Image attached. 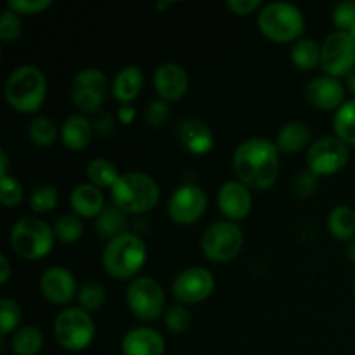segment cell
<instances>
[{
  "label": "cell",
  "mask_w": 355,
  "mask_h": 355,
  "mask_svg": "<svg viewBox=\"0 0 355 355\" xmlns=\"http://www.w3.org/2000/svg\"><path fill=\"white\" fill-rule=\"evenodd\" d=\"M113 205L125 214H148L158 205L159 187L153 177L141 172H128L111 187Z\"/></svg>",
  "instance_id": "obj_2"
},
{
  "label": "cell",
  "mask_w": 355,
  "mask_h": 355,
  "mask_svg": "<svg viewBox=\"0 0 355 355\" xmlns=\"http://www.w3.org/2000/svg\"><path fill=\"white\" fill-rule=\"evenodd\" d=\"M127 304L135 318L153 321L165 311V293L151 277H137L128 284Z\"/></svg>",
  "instance_id": "obj_9"
},
{
  "label": "cell",
  "mask_w": 355,
  "mask_h": 355,
  "mask_svg": "<svg viewBox=\"0 0 355 355\" xmlns=\"http://www.w3.org/2000/svg\"><path fill=\"white\" fill-rule=\"evenodd\" d=\"M7 168H9V162H7L6 151H0V177L7 175Z\"/></svg>",
  "instance_id": "obj_47"
},
{
  "label": "cell",
  "mask_w": 355,
  "mask_h": 355,
  "mask_svg": "<svg viewBox=\"0 0 355 355\" xmlns=\"http://www.w3.org/2000/svg\"><path fill=\"white\" fill-rule=\"evenodd\" d=\"M321 51V66L328 76L338 78L355 68V38L347 31L328 35Z\"/></svg>",
  "instance_id": "obj_10"
},
{
  "label": "cell",
  "mask_w": 355,
  "mask_h": 355,
  "mask_svg": "<svg viewBox=\"0 0 355 355\" xmlns=\"http://www.w3.org/2000/svg\"><path fill=\"white\" fill-rule=\"evenodd\" d=\"M347 83H349L350 92H352L354 96H355V68L349 73V75H347Z\"/></svg>",
  "instance_id": "obj_48"
},
{
  "label": "cell",
  "mask_w": 355,
  "mask_h": 355,
  "mask_svg": "<svg viewBox=\"0 0 355 355\" xmlns=\"http://www.w3.org/2000/svg\"><path fill=\"white\" fill-rule=\"evenodd\" d=\"M259 28L269 40L291 42L304 33L305 19L298 7L288 2H270L259 14Z\"/></svg>",
  "instance_id": "obj_5"
},
{
  "label": "cell",
  "mask_w": 355,
  "mask_h": 355,
  "mask_svg": "<svg viewBox=\"0 0 355 355\" xmlns=\"http://www.w3.org/2000/svg\"><path fill=\"white\" fill-rule=\"evenodd\" d=\"M262 6L260 0H229L227 7L232 12L239 14V16H246V14L253 12L255 9Z\"/></svg>",
  "instance_id": "obj_44"
},
{
  "label": "cell",
  "mask_w": 355,
  "mask_h": 355,
  "mask_svg": "<svg viewBox=\"0 0 355 355\" xmlns=\"http://www.w3.org/2000/svg\"><path fill=\"white\" fill-rule=\"evenodd\" d=\"M125 222H127L125 211H121L116 205H110V207H104V210L97 215L94 227L103 238L113 239L125 232Z\"/></svg>",
  "instance_id": "obj_25"
},
{
  "label": "cell",
  "mask_w": 355,
  "mask_h": 355,
  "mask_svg": "<svg viewBox=\"0 0 355 355\" xmlns=\"http://www.w3.org/2000/svg\"><path fill=\"white\" fill-rule=\"evenodd\" d=\"M321 54L322 51L319 49L318 42L312 40V38H300L298 42H295L293 49H291L293 62L305 71L315 68L321 62Z\"/></svg>",
  "instance_id": "obj_28"
},
{
  "label": "cell",
  "mask_w": 355,
  "mask_h": 355,
  "mask_svg": "<svg viewBox=\"0 0 355 355\" xmlns=\"http://www.w3.org/2000/svg\"><path fill=\"white\" fill-rule=\"evenodd\" d=\"M243 246V231L234 222H214L201 238L203 253L214 262H229Z\"/></svg>",
  "instance_id": "obj_8"
},
{
  "label": "cell",
  "mask_w": 355,
  "mask_h": 355,
  "mask_svg": "<svg viewBox=\"0 0 355 355\" xmlns=\"http://www.w3.org/2000/svg\"><path fill=\"white\" fill-rule=\"evenodd\" d=\"M44 345V335L35 326H24L14 333L10 340V350L16 355H35Z\"/></svg>",
  "instance_id": "obj_27"
},
{
  "label": "cell",
  "mask_w": 355,
  "mask_h": 355,
  "mask_svg": "<svg viewBox=\"0 0 355 355\" xmlns=\"http://www.w3.org/2000/svg\"><path fill=\"white\" fill-rule=\"evenodd\" d=\"M331 17L333 23L336 24V28H340V31L352 33L355 30V2H352V0L340 2L338 6L333 9Z\"/></svg>",
  "instance_id": "obj_36"
},
{
  "label": "cell",
  "mask_w": 355,
  "mask_h": 355,
  "mask_svg": "<svg viewBox=\"0 0 355 355\" xmlns=\"http://www.w3.org/2000/svg\"><path fill=\"white\" fill-rule=\"evenodd\" d=\"M87 177L97 187H113L114 182L120 179V173L114 163L104 158H96L87 166Z\"/></svg>",
  "instance_id": "obj_30"
},
{
  "label": "cell",
  "mask_w": 355,
  "mask_h": 355,
  "mask_svg": "<svg viewBox=\"0 0 355 355\" xmlns=\"http://www.w3.org/2000/svg\"><path fill=\"white\" fill-rule=\"evenodd\" d=\"M328 229L336 239H350L355 234V210L345 205L333 208L328 215Z\"/></svg>",
  "instance_id": "obj_26"
},
{
  "label": "cell",
  "mask_w": 355,
  "mask_h": 355,
  "mask_svg": "<svg viewBox=\"0 0 355 355\" xmlns=\"http://www.w3.org/2000/svg\"><path fill=\"white\" fill-rule=\"evenodd\" d=\"M47 80L37 66L23 64L14 69L6 82V99L19 113H35L44 104Z\"/></svg>",
  "instance_id": "obj_3"
},
{
  "label": "cell",
  "mask_w": 355,
  "mask_h": 355,
  "mask_svg": "<svg viewBox=\"0 0 355 355\" xmlns=\"http://www.w3.org/2000/svg\"><path fill=\"white\" fill-rule=\"evenodd\" d=\"M134 116L135 111L130 104H123V106L120 107V120L123 121V123H130V121L134 120Z\"/></svg>",
  "instance_id": "obj_45"
},
{
  "label": "cell",
  "mask_w": 355,
  "mask_h": 355,
  "mask_svg": "<svg viewBox=\"0 0 355 355\" xmlns=\"http://www.w3.org/2000/svg\"><path fill=\"white\" fill-rule=\"evenodd\" d=\"M347 257H349L350 262L355 263V241L350 243L349 248H347Z\"/></svg>",
  "instance_id": "obj_49"
},
{
  "label": "cell",
  "mask_w": 355,
  "mask_h": 355,
  "mask_svg": "<svg viewBox=\"0 0 355 355\" xmlns=\"http://www.w3.org/2000/svg\"><path fill=\"white\" fill-rule=\"evenodd\" d=\"M94 127H96V130L99 132L101 135L110 134L114 128V118L111 116V113H107V111L99 110L96 113V118H94Z\"/></svg>",
  "instance_id": "obj_43"
},
{
  "label": "cell",
  "mask_w": 355,
  "mask_h": 355,
  "mask_svg": "<svg viewBox=\"0 0 355 355\" xmlns=\"http://www.w3.org/2000/svg\"><path fill=\"white\" fill-rule=\"evenodd\" d=\"M92 123H90L83 114H71V116L66 118V121L62 123V142H64L66 148L71 149V151H80V149L87 148L90 139H92Z\"/></svg>",
  "instance_id": "obj_22"
},
{
  "label": "cell",
  "mask_w": 355,
  "mask_h": 355,
  "mask_svg": "<svg viewBox=\"0 0 355 355\" xmlns=\"http://www.w3.org/2000/svg\"><path fill=\"white\" fill-rule=\"evenodd\" d=\"M232 168L239 182L252 189H267L279 175V153L272 141L252 137L241 142L232 155Z\"/></svg>",
  "instance_id": "obj_1"
},
{
  "label": "cell",
  "mask_w": 355,
  "mask_h": 355,
  "mask_svg": "<svg viewBox=\"0 0 355 355\" xmlns=\"http://www.w3.org/2000/svg\"><path fill=\"white\" fill-rule=\"evenodd\" d=\"M83 222L78 215H62L58 218L54 225V234L59 241L73 243L82 236Z\"/></svg>",
  "instance_id": "obj_32"
},
{
  "label": "cell",
  "mask_w": 355,
  "mask_h": 355,
  "mask_svg": "<svg viewBox=\"0 0 355 355\" xmlns=\"http://www.w3.org/2000/svg\"><path fill=\"white\" fill-rule=\"evenodd\" d=\"M104 300H106V291H104L103 284L99 283L83 284L78 293L80 309H83L85 312H92L101 309L104 305Z\"/></svg>",
  "instance_id": "obj_33"
},
{
  "label": "cell",
  "mask_w": 355,
  "mask_h": 355,
  "mask_svg": "<svg viewBox=\"0 0 355 355\" xmlns=\"http://www.w3.org/2000/svg\"><path fill=\"white\" fill-rule=\"evenodd\" d=\"M54 238V231L44 220L23 217L10 231V246L23 259L37 260L51 253Z\"/></svg>",
  "instance_id": "obj_6"
},
{
  "label": "cell",
  "mask_w": 355,
  "mask_h": 355,
  "mask_svg": "<svg viewBox=\"0 0 355 355\" xmlns=\"http://www.w3.org/2000/svg\"><path fill=\"white\" fill-rule=\"evenodd\" d=\"M189 87L186 69L177 62H163L155 71V89L162 101H179Z\"/></svg>",
  "instance_id": "obj_15"
},
{
  "label": "cell",
  "mask_w": 355,
  "mask_h": 355,
  "mask_svg": "<svg viewBox=\"0 0 355 355\" xmlns=\"http://www.w3.org/2000/svg\"><path fill=\"white\" fill-rule=\"evenodd\" d=\"M69 205L80 217H97L104 210V196L94 184H80L73 189Z\"/></svg>",
  "instance_id": "obj_21"
},
{
  "label": "cell",
  "mask_w": 355,
  "mask_h": 355,
  "mask_svg": "<svg viewBox=\"0 0 355 355\" xmlns=\"http://www.w3.org/2000/svg\"><path fill=\"white\" fill-rule=\"evenodd\" d=\"M21 321V309L10 298L0 300V331L2 335H9Z\"/></svg>",
  "instance_id": "obj_35"
},
{
  "label": "cell",
  "mask_w": 355,
  "mask_h": 355,
  "mask_svg": "<svg viewBox=\"0 0 355 355\" xmlns=\"http://www.w3.org/2000/svg\"><path fill=\"white\" fill-rule=\"evenodd\" d=\"M96 324L89 312L80 307L64 309L54 321V336L61 347L78 352L92 343Z\"/></svg>",
  "instance_id": "obj_7"
},
{
  "label": "cell",
  "mask_w": 355,
  "mask_h": 355,
  "mask_svg": "<svg viewBox=\"0 0 355 355\" xmlns=\"http://www.w3.org/2000/svg\"><path fill=\"white\" fill-rule=\"evenodd\" d=\"M179 139L194 155H207L214 148V134L208 125L194 118L184 120L179 125Z\"/></svg>",
  "instance_id": "obj_20"
},
{
  "label": "cell",
  "mask_w": 355,
  "mask_h": 355,
  "mask_svg": "<svg viewBox=\"0 0 355 355\" xmlns=\"http://www.w3.org/2000/svg\"><path fill=\"white\" fill-rule=\"evenodd\" d=\"M218 208L222 214L232 220H241L252 210V194L248 187L239 180H229L218 191Z\"/></svg>",
  "instance_id": "obj_16"
},
{
  "label": "cell",
  "mask_w": 355,
  "mask_h": 355,
  "mask_svg": "<svg viewBox=\"0 0 355 355\" xmlns=\"http://www.w3.org/2000/svg\"><path fill=\"white\" fill-rule=\"evenodd\" d=\"M107 94V78L101 69L83 68L71 82V99L80 111L96 113Z\"/></svg>",
  "instance_id": "obj_11"
},
{
  "label": "cell",
  "mask_w": 355,
  "mask_h": 355,
  "mask_svg": "<svg viewBox=\"0 0 355 355\" xmlns=\"http://www.w3.org/2000/svg\"><path fill=\"white\" fill-rule=\"evenodd\" d=\"M51 6V0H9V9L17 14H38Z\"/></svg>",
  "instance_id": "obj_41"
},
{
  "label": "cell",
  "mask_w": 355,
  "mask_h": 355,
  "mask_svg": "<svg viewBox=\"0 0 355 355\" xmlns=\"http://www.w3.org/2000/svg\"><path fill=\"white\" fill-rule=\"evenodd\" d=\"M146 262V245L139 236L132 232H121L110 239L103 253V263L106 272L114 279L134 277Z\"/></svg>",
  "instance_id": "obj_4"
},
{
  "label": "cell",
  "mask_w": 355,
  "mask_h": 355,
  "mask_svg": "<svg viewBox=\"0 0 355 355\" xmlns=\"http://www.w3.org/2000/svg\"><path fill=\"white\" fill-rule=\"evenodd\" d=\"M23 200V186L14 177H0V201L6 207H16Z\"/></svg>",
  "instance_id": "obj_37"
},
{
  "label": "cell",
  "mask_w": 355,
  "mask_h": 355,
  "mask_svg": "<svg viewBox=\"0 0 355 355\" xmlns=\"http://www.w3.org/2000/svg\"><path fill=\"white\" fill-rule=\"evenodd\" d=\"M40 290L49 302L55 305H64L75 297V277L64 267H51L42 276Z\"/></svg>",
  "instance_id": "obj_17"
},
{
  "label": "cell",
  "mask_w": 355,
  "mask_h": 355,
  "mask_svg": "<svg viewBox=\"0 0 355 355\" xmlns=\"http://www.w3.org/2000/svg\"><path fill=\"white\" fill-rule=\"evenodd\" d=\"M309 139H311V130L307 125L302 121H290L281 128L276 146L283 153H298L309 144Z\"/></svg>",
  "instance_id": "obj_24"
},
{
  "label": "cell",
  "mask_w": 355,
  "mask_h": 355,
  "mask_svg": "<svg viewBox=\"0 0 355 355\" xmlns=\"http://www.w3.org/2000/svg\"><path fill=\"white\" fill-rule=\"evenodd\" d=\"M335 132L345 144L355 146V99L342 104L335 114Z\"/></svg>",
  "instance_id": "obj_29"
},
{
  "label": "cell",
  "mask_w": 355,
  "mask_h": 355,
  "mask_svg": "<svg viewBox=\"0 0 355 355\" xmlns=\"http://www.w3.org/2000/svg\"><path fill=\"white\" fill-rule=\"evenodd\" d=\"M121 352L123 355H163L165 340L156 329L135 328L125 335Z\"/></svg>",
  "instance_id": "obj_19"
},
{
  "label": "cell",
  "mask_w": 355,
  "mask_h": 355,
  "mask_svg": "<svg viewBox=\"0 0 355 355\" xmlns=\"http://www.w3.org/2000/svg\"><path fill=\"white\" fill-rule=\"evenodd\" d=\"M318 189V175L312 172H302L291 182V191L297 198H309Z\"/></svg>",
  "instance_id": "obj_40"
},
{
  "label": "cell",
  "mask_w": 355,
  "mask_h": 355,
  "mask_svg": "<svg viewBox=\"0 0 355 355\" xmlns=\"http://www.w3.org/2000/svg\"><path fill=\"white\" fill-rule=\"evenodd\" d=\"M305 97L311 104L321 110H333L340 106L345 97V89L342 82L333 76H319L314 78L305 89Z\"/></svg>",
  "instance_id": "obj_18"
},
{
  "label": "cell",
  "mask_w": 355,
  "mask_h": 355,
  "mask_svg": "<svg viewBox=\"0 0 355 355\" xmlns=\"http://www.w3.org/2000/svg\"><path fill=\"white\" fill-rule=\"evenodd\" d=\"M28 135L37 146H49L55 141L58 128L55 123L47 116H35L28 127Z\"/></svg>",
  "instance_id": "obj_31"
},
{
  "label": "cell",
  "mask_w": 355,
  "mask_h": 355,
  "mask_svg": "<svg viewBox=\"0 0 355 355\" xmlns=\"http://www.w3.org/2000/svg\"><path fill=\"white\" fill-rule=\"evenodd\" d=\"M215 288L211 272L205 267H189L173 281V297L180 304H200L207 300Z\"/></svg>",
  "instance_id": "obj_14"
},
{
  "label": "cell",
  "mask_w": 355,
  "mask_h": 355,
  "mask_svg": "<svg viewBox=\"0 0 355 355\" xmlns=\"http://www.w3.org/2000/svg\"><path fill=\"white\" fill-rule=\"evenodd\" d=\"M208 205L207 193L200 186L186 184L173 191L168 201V215L175 224L189 225L205 214Z\"/></svg>",
  "instance_id": "obj_13"
},
{
  "label": "cell",
  "mask_w": 355,
  "mask_h": 355,
  "mask_svg": "<svg viewBox=\"0 0 355 355\" xmlns=\"http://www.w3.org/2000/svg\"><path fill=\"white\" fill-rule=\"evenodd\" d=\"M146 118H148V123L153 125V127L165 125V121H168L170 118V110L165 101H155V103L149 104L148 111H146Z\"/></svg>",
  "instance_id": "obj_42"
},
{
  "label": "cell",
  "mask_w": 355,
  "mask_h": 355,
  "mask_svg": "<svg viewBox=\"0 0 355 355\" xmlns=\"http://www.w3.org/2000/svg\"><path fill=\"white\" fill-rule=\"evenodd\" d=\"M349 159V148L338 137L318 139L307 151V165L314 175H329L343 168Z\"/></svg>",
  "instance_id": "obj_12"
},
{
  "label": "cell",
  "mask_w": 355,
  "mask_h": 355,
  "mask_svg": "<svg viewBox=\"0 0 355 355\" xmlns=\"http://www.w3.org/2000/svg\"><path fill=\"white\" fill-rule=\"evenodd\" d=\"M144 76L137 66H125L113 82V94L120 103L130 104L142 89Z\"/></svg>",
  "instance_id": "obj_23"
},
{
  "label": "cell",
  "mask_w": 355,
  "mask_h": 355,
  "mask_svg": "<svg viewBox=\"0 0 355 355\" xmlns=\"http://www.w3.org/2000/svg\"><path fill=\"white\" fill-rule=\"evenodd\" d=\"M191 314L184 305H173L166 311L165 326L172 333H182L189 328Z\"/></svg>",
  "instance_id": "obj_38"
},
{
  "label": "cell",
  "mask_w": 355,
  "mask_h": 355,
  "mask_svg": "<svg viewBox=\"0 0 355 355\" xmlns=\"http://www.w3.org/2000/svg\"><path fill=\"white\" fill-rule=\"evenodd\" d=\"M170 6V2H159L158 3V7H168Z\"/></svg>",
  "instance_id": "obj_50"
},
{
  "label": "cell",
  "mask_w": 355,
  "mask_h": 355,
  "mask_svg": "<svg viewBox=\"0 0 355 355\" xmlns=\"http://www.w3.org/2000/svg\"><path fill=\"white\" fill-rule=\"evenodd\" d=\"M0 267H2V274H0V284H6L7 279H9V274H10L9 260H7L6 255H0Z\"/></svg>",
  "instance_id": "obj_46"
},
{
  "label": "cell",
  "mask_w": 355,
  "mask_h": 355,
  "mask_svg": "<svg viewBox=\"0 0 355 355\" xmlns=\"http://www.w3.org/2000/svg\"><path fill=\"white\" fill-rule=\"evenodd\" d=\"M354 295H355V283H354Z\"/></svg>",
  "instance_id": "obj_51"
},
{
  "label": "cell",
  "mask_w": 355,
  "mask_h": 355,
  "mask_svg": "<svg viewBox=\"0 0 355 355\" xmlns=\"http://www.w3.org/2000/svg\"><path fill=\"white\" fill-rule=\"evenodd\" d=\"M21 24L19 16L14 10L6 9L0 16V38L3 42H14L21 35Z\"/></svg>",
  "instance_id": "obj_39"
},
{
  "label": "cell",
  "mask_w": 355,
  "mask_h": 355,
  "mask_svg": "<svg viewBox=\"0 0 355 355\" xmlns=\"http://www.w3.org/2000/svg\"><path fill=\"white\" fill-rule=\"evenodd\" d=\"M55 203H58V191L52 186L37 187L30 196V207L37 214L51 211L55 207Z\"/></svg>",
  "instance_id": "obj_34"
}]
</instances>
